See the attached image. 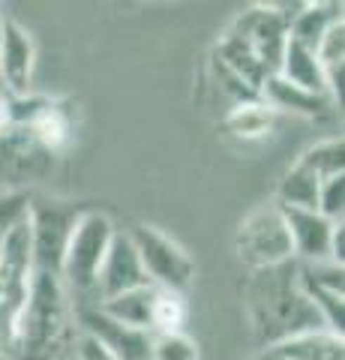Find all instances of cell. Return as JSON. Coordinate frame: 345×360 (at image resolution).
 <instances>
[{"label": "cell", "instance_id": "ac0fdd59", "mask_svg": "<svg viewBox=\"0 0 345 360\" xmlns=\"http://www.w3.org/2000/svg\"><path fill=\"white\" fill-rule=\"evenodd\" d=\"M273 120H276V115L261 99H249V103L231 105V111L226 115V129L240 141H261L271 135Z\"/></svg>", "mask_w": 345, "mask_h": 360}, {"label": "cell", "instance_id": "d4e9b609", "mask_svg": "<svg viewBox=\"0 0 345 360\" xmlns=\"http://www.w3.org/2000/svg\"><path fill=\"white\" fill-rule=\"evenodd\" d=\"M4 21H6V15H4V13H0V33H4Z\"/></svg>", "mask_w": 345, "mask_h": 360}, {"label": "cell", "instance_id": "d6986e66", "mask_svg": "<svg viewBox=\"0 0 345 360\" xmlns=\"http://www.w3.org/2000/svg\"><path fill=\"white\" fill-rule=\"evenodd\" d=\"M186 321V300L183 295H174V291L157 288V297H153V312H150V330L157 333H177L183 330Z\"/></svg>", "mask_w": 345, "mask_h": 360}, {"label": "cell", "instance_id": "7c38bea8", "mask_svg": "<svg viewBox=\"0 0 345 360\" xmlns=\"http://www.w3.org/2000/svg\"><path fill=\"white\" fill-rule=\"evenodd\" d=\"M259 99L273 111V115H280V111H292V115H306V117L321 115L325 108L333 105L325 94H309V90H300L294 84H288L285 78H280V75H271L261 84Z\"/></svg>", "mask_w": 345, "mask_h": 360}, {"label": "cell", "instance_id": "8fae6325", "mask_svg": "<svg viewBox=\"0 0 345 360\" xmlns=\"http://www.w3.org/2000/svg\"><path fill=\"white\" fill-rule=\"evenodd\" d=\"M282 217L292 234V246H294V258H304V264H318V262H330V238L337 222L325 219L315 210H300V207H282ZM333 264V262H330Z\"/></svg>", "mask_w": 345, "mask_h": 360}, {"label": "cell", "instance_id": "44dd1931", "mask_svg": "<svg viewBox=\"0 0 345 360\" xmlns=\"http://www.w3.org/2000/svg\"><path fill=\"white\" fill-rule=\"evenodd\" d=\"M30 213V195L27 193H6L0 195V246L9 238V231Z\"/></svg>", "mask_w": 345, "mask_h": 360}, {"label": "cell", "instance_id": "e0dca14e", "mask_svg": "<svg viewBox=\"0 0 345 360\" xmlns=\"http://www.w3.org/2000/svg\"><path fill=\"white\" fill-rule=\"evenodd\" d=\"M153 297H157V285H141L136 291H126V295H120L115 300H105L99 303V312H105L108 319H115L120 324H126V328H136V330H144L150 333V312H153Z\"/></svg>", "mask_w": 345, "mask_h": 360}, {"label": "cell", "instance_id": "2e32d148", "mask_svg": "<svg viewBox=\"0 0 345 360\" xmlns=\"http://www.w3.org/2000/svg\"><path fill=\"white\" fill-rule=\"evenodd\" d=\"M273 352L282 360H345L342 336L330 333L325 328L292 336V340L273 345Z\"/></svg>", "mask_w": 345, "mask_h": 360}, {"label": "cell", "instance_id": "7a4b0ae2", "mask_svg": "<svg viewBox=\"0 0 345 360\" xmlns=\"http://www.w3.org/2000/svg\"><path fill=\"white\" fill-rule=\"evenodd\" d=\"M72 309L58 274L33 270L27 300L15 324V352L21 360H66L72 354Z\"/></svg>", "mask_w": 345, "mask_h": 360}, {"label": "cell", "instance_id": "484cf974", "mask_svg": "<svg viewBox=\"0 0 345 360\" xmlns=\"http://www.w3.org/2000/svg\"><path fill=\"white\" fill-rule=\"evenodd\" d=\"M0 360H9V357H6V354H0Z\"/></svg>", "mask_w": 345, "mask_h": 360}, {"label": "cell", "instance_id": "4fadbf2b", "mask_svg": "<svg viewBox=\"0 0 345 360\" xmlns=\"http://www.w3.org/2000/svg\"><path fill=\"white\" fill-rule=\"evenodd\" d=\"M276 75L285 78L288 84H294L300 90H309V94H325L327 96L325 72H321V66L315 60V51L304 49V45L294 42L292 37H285V49H282L280 70H276Z\"/></svg>", "mask_w": 345, "mask_h": 360}, {"label": "cell", "instance_id": "ba28073f", "mask_svg": "<svg viewBox=\"0 0 345 360\" xmlns=\"http://www.w3.org/2000/svg\"><path fill=\"white\" fill-rule=\"evenodd\" d=\"M141 285H150V279L144 276L136 246H132L126 231H115V238L108 243V252L103 258V267H99V276H96V288H93L96 307L126 295V291H136Z\"/></svg>", "mask_w": 345, "mask_h": 360}, {"label": "cell", "instance_id": "5b68a950", "mask_svg": "<svg viewBox=\"0 0 345 360\" xmlns=\"http://www.w3.org/2000/svg\"><path fill=\"white\" fill-rule=\"evenodd\" d=\"M345 141L327 139L318 141L315 148H309L306 153H300V160L288 168L285 180L280 184L276 193V205L282 207H300V210H315L318 213V189L321 180L330 174L345 172Z\"/></svg>", "mask_w": 345, "mask_h": 360}, {"label": "cell", "instance_id": "cb8c5ba5", "mask_svg": "<svg viewBox=\"0 0 345 360\" xmlns=\"http://www.w3.org/2000/svg\"><path fill=\"white\" fill-rule=\"evenodd\" d=\"M255 360H282V357H280V354H276V352H273V348H264V352H261L259 357H255Z\"/></svg>", "mask_w": 345, "mask_h": 360}, {"label": "cell", "instance_id": "52a82bcc", "mask_svg": "<svg viewBox=\"0 0 345 360\" xmlns=\"http://www.w3.org/2000/svg\"><path fill=\"white\" fill-rule=\"evenodd\" d=\"M82 210H72L60 201L48 205H30V252L33 270H48L60 276L63 250L70 240V231Z\"/></svg>", "mask_w": 345, "mask_h": 360}, {"label": "cell", "instance_id": "9a60e30c", "mask_svg": "<svg viewBox=\"0 0 345 360\" xmlns=\"http://www.w3.org/2000/svg\"><path fill=\"white\" fill-rule=\"evenodd\" d=\"M342 21V4H304L300 13L288 25V37L300 42L304 49L315 51L325 33Z\"/></svg>", "mask_w": 345, "mask_h": 360}, {"label": "cell", "instance_id": "9c48e42d", "mask_svg": "<svg viewBox=\"0 0 345 360\" xmlns=\"http://www.w3.org/2000/svg\"><path fill=\"white\" fill-rule=\"evenodd\" d=\"M79 330L93 336L115 360H150V333L126 328V324L108 319L105 312H99L96 307L79 309Z\"/></svg>", "mask_w": 345, "mask_h": 360}, {"label": "cell", "instance_id": "ffe728a7", "mask_svg": "<svg viewBox=\"0 0 345 360\" xmlns=\"http://www.w3.org/2000/svg\"><path fill=\"white\" fill-rule=\"evenodd\" d=\"M150 360H202L198 345L183 330L177 333H157L150 340Z\"/></svg>", "mask_w": 345, "mask_h": 360}, {"label": "cell", "instance_id": "5bb4252c", "mask_svg": "<svg viewBox=\"0 0 345 360\" xmlns=\"http://www.w3.org/2000/svg\"><path fill=\"white\" fill-rule=\"evenodd\" d=\"M25 129L30 139L37 141V148L42 153H60L70 148V141H72V123L66 117V111L60 105L48 103V99L39 105L37 115L25 123Z\"/></svg>", "mask_w": 345, "mask_h": 360}, {"label": "cell", "instance_id": "603a6c76", "mask_svg": "<svg viewBox=\"0 0 345 360\" xmlns=\"http://www.w3.org/2000/svg\"><path fill=\"white\" fill-rule=\"evenodd\" d=\"M13 132V108H9V96H0V141L9 139Z\"/></svg>", "mask_w": 345, "mask_h": 360}, {"label": "cell", "instance_id": "30bf717a", "mask_svg": "<svg viewBox=\"0 0 345 360\" xmlns=\"http://www.w3.org/2000/svg\"><path fill=\"white\" fill-rule=\"evenodd\" d=\"M33 60H37L33 37L18 21L6 18L4 33H0V82L6 84L9 96H27L30 78H33Z\"/></svg>", "mask_w": 345, "mask_h": 360}, {"label": "cell", "instance_id": "3957f363", "mask_svg": "<svg viewBox=\"0 0 345 360\" xmlns=\"http://www.w3.org/2000/svg\"><path fill=\"white\" fill-rule=\"evenodd\" d=\"M115 225L105 213L99 210H82L75 219L70 240L63 250L60 262V279L66 288L79 291V295H93L96 276L103 267V258L108 252V243L115 238Z\"/></svg>", "mask_w": 345, "mask_h": 360}, {"label": "cell", "instance_id": "7402d4cb", "mask_svg": "<svg viewBox=\"0 0 345 360\" xmlns=\"http://www.w3.org/2000/svg\"><path fill=\"white\" fill-rule=\"evenodd\" d=\"M72 354L75 360H115L103 345H99L93 336H87V333H75V345H72Z\"/></svg>", "mask_w": 345, "mask_h": 360}, {"label": "cell", "instance_id": "6da1fadb", "mask_svg": "<svg viewBox=\"0 0 345 360\" xmlns=\"http://www.w3.org/2000/svg\"><path fill=\"white\" fill-rule=\"evenodd\" d=\"M247 309L255 336L267 348L292 340V336L325 328L321 315L315 312V307L309 303V297L297 283L294 262L252 270L247 283Z\"/></svg>", "mask_w": 345, "mask_h": 360}, {"label": "cell", "instance_id": "8992f818", "mask_svg": "<svg viewBox=\"0 0 345 360\" xmlns=\"http://www.w3.org/2000/svg\"><path fill=\"white\" fill-rule=\"evenodd\" d=\"M126 234H129L132 246H136L138 262L144 267V276L150 279V285L174 291V295H183V291L193 285L195 264L177 240H171L169 234H162L160 229H153V225H136V229Z\"/></svg>", "mask_w": 345, "mask_h": 360}, {"label": "cell", "instance_id": "277c9868", "mask_svg": "<svg viewBox=\"0 0 345 360\" xmlns=\"http://www.w3.org/2000/svg\"><path fill=\"white\" fill-rule=\"evenodd\" d=\"M235 250H237V258L249 270H264V267L294 262L292 234H288L280 205H264L259 210H252L235 234Z\"/></svg>", "mask_w": 345, "mask_h": 360}]
</instances>
